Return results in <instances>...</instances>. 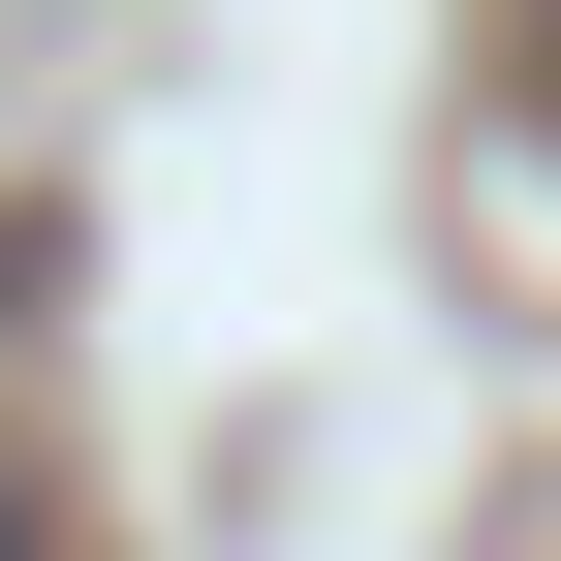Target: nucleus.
<instances>
[{
	"label": "nucleus",
	"mask_w": 561,
	"mask_h": 561,
	"mask_svg": "<svg viewBox=\"0 0 561 561\" xmlns=\"http://www.w3.org/2000/svg\"><path fill=\"white\" fill-rule=\"evenodd\" d=\"M530 125H561V0H530Z\"/></svg>",
	"instance_id": "f257e3e1"
},
{
	"label": "nucleus",
	"mask_w": 561,
	"mask_h": 561,
	"mask_svg": "<svg viewBox=\"0 0 561 561\" xmlns=\"http://www.w3.org/2000/svg\"><path fill=\"white\" fill-rule=\"evenodd\" d=\"M0 561H32V468H0Z\"/></svg>",
	"instance_id": "f03ea898"
}]
</instances>
